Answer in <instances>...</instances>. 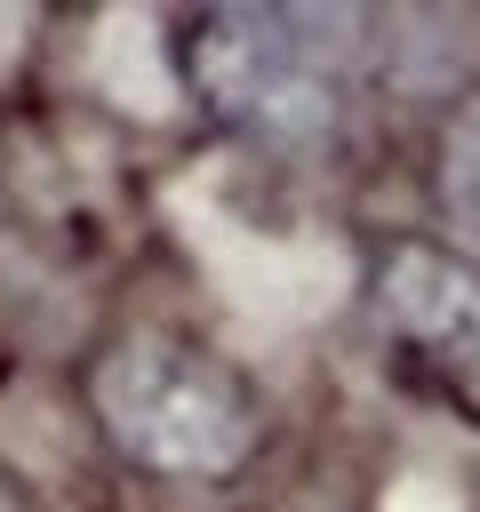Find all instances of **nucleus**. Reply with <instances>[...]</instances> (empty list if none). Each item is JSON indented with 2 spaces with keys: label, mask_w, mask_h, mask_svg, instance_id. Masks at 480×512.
<instances>
[{
  "label": "nucleus",
  "mask_w": 480,
  "mask_h": 512,
  "mask_svg": "<svg viewBox=\"0 0 480 512\" xmlns=\"http://www.w3.org/2000/svg\"><path fill=\"white\" fill-rule=\"evenodd\" d=\"M368 320L376 336L432 368V376H480V256L440 232H392L368 256Z\"/></svg>",
  "instance_id": "obj_3"
},
{
  "label": "nucleus",
  "mask_w": 480,
  "mask_h": 512,
  "mask_svg": "<svg viewBox=\"0 0 480 512\" xmlns=\"http://www.w3.org/2000/svg\"><path fill=\"white\" fill-rule=\"evenodd\" d=\"M280 512H360V504H336V496H296V504H280Z\"/></svg>",
  "instance_id": "obj_6"
},
{
  "label": "nucleus",
  "mask_w": 480,
  "mask_h": 512,
  "mask_svg": "<svg viewBox=\"0 0 480 512\" xmlns=\"http://www.w3.org/2000/svg\"><path fill=\"white\" fill-rule=\"evenodd\" d=\"M88 416L128 472L216 488L264 448V392L184 328H128L88 360Z\"/></svg>",
  "instance_id": "obj_2"
},
{
  "label": "nucleus",
  "mask_w": 480,
  "mask_h": 512,
  "mask_svg": "<svg viewBox=\"0 0 480 512\" xmlns=\"http://www.w3.org/2000/svg\"><path fill=\"white\" fill-rule=\"evenodd\" d=\"M432 192L448 200L456 224L480 232V80L448 104V120H440V136H432Z\"/></svg>",
  "instance_id": "obj_4"
},
{
  "label": "nucleus",
  "mask_w": 480,
  "mask_h": 512,
  "mask_svg": "<svg viewBox=\"0 0 480 512\" xmlns=\"http://www.w3.org/2000/svg\"><path fill=\"white\" fill-rule=\"evenodd\" d=\"M376 24L352 8H200L176 24L184 96L256 152H320L344 128Z\"/></svg>",
  "instance_id": "obj_1"
},
{
  "label": "nucleus",
  "mask_w": 480,
  "mask_h": 512,
  "mask_svg": "<svg viewBox=\"0 0 480 512\" xmlns=\"http://www.w3.org/2000/svg\"><path fill=\"white\" fill-rule=\"evenodd\" d=\"M0 512H48V496H40V488H32L8 456H0Z\"/></svg>",
  "instance_id": "obj_5"
}]
</instances>
